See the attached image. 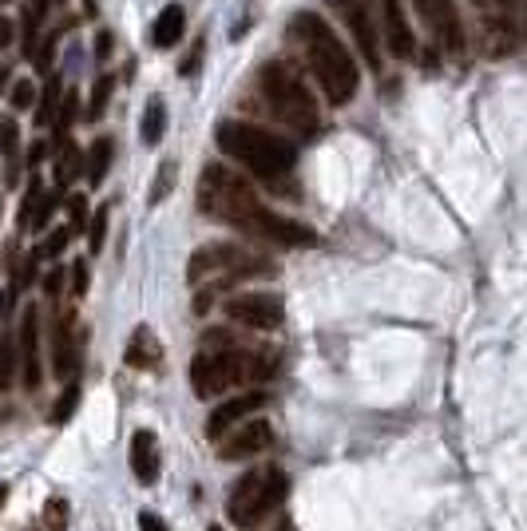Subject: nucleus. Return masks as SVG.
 <instances>
[{"label": "nucleus", "instance_id": "nucleus-43", "mask_svg": "<svg viewBox=\"0 0 527 531\" xmlns=\"http://www.w3.org/2000/svg\"><path fill=\"white\" fill-rule=\"evenodd\" d=\"M12 32H16V24L12 20H0V52L12 44Z\"/></svg>", "mask_w": 527, "mask_h": 531}, {"label": "nucleus", "instance_id": "nucleus-32", "mask_svg": "<svg viewBox=\"0 0 527 531\" xmlns=\"http://www.w3.org/2000/svg\"><path fill=\"white\" fill-rule=\"evenodd\" d=\"M40 195H44V183L32 175V183H28V191H24V203H20V214H16V226H20V230H28V222H32V211H36Z\"/></svg>", "mask_w": 527, "mask_h": 531}, {"label": "nucleus", "instance_id": "nucleus-33", "mask_svg": "<svg viewBox=\"0 0 527 531\" xmlns=\"http://www.w3.org/2000/svg\"><path fill=\"white\" fill-rule=\"evenodd\" d=\"M72 238H76V234H72V226H56V230H52V234H48V238L36 246V254H40V258H56V254H60V250H64Z\"/></svg>", "mask_w": 527, "mask_h": 531}, {"label": "nucleus", "instance_id": "nucleus-38", "mask_svg": "<svg viewBox=\"0 0 527 531\" xmlns=\"http://www.w3.org/2000/svg\"><path fill=\"white\" fill-rule=\"evenodd\" d=\"M88 282H92V278H88V262L76 258V262H72V298H84V294H88Z\"/></svg>", "mask_w": 527, "mask_h": 531}, {"label": "nucleus", "instance_id": "nucleus-47", "mask_svg": "<svg viewBox=\"0 0 527 531\" xmlns=\"http://www.w3.org/2000/svg\"><path fill=\"white\" fill-rule=\"evenodd\" d=\"M0 4H12V0H0Z\"/></svg>", "mask_w": 527, "mask_h": 531}, {"label": "nucleus", "instance_id": "nucleus-41", "mask_svg": "<svg viewBox=\"0 0 527 531\" xmlns=\"http://www.w3.org/2000/svg\"><path fill=\"white\" fill-rule=\"evenodd\" d=\"M139 531H171V528H167L163 516H155V512H139Z\"/></svg>", "mask_w": 527, "mask_h": 531}, {"label": "nucleus", "instance_id": "nucleus-21", "mask_svg": "<svg viewBox=\"0 0 527 531\" xmlns=\"http://www.w3.org/2000/svg\"><path fill=\"white\" fill-rule=\"evenodd\" d=\"M167 135V104L159 96H151L143 107V119H139V143L143 147H159Z\"/></svg>", "mask_w": 527, "mask_h": 531}, {"label": "nucleus", "instance_id": "nucleus-23", "mask_svg": "<svg viewBox=\"0 0 527 531\" xmlns=\"http://www.w3.org/2000/svg\"><path fill=\"white\" fill-rule=\"evenodd\" d=\"M80 171H84V151H80L76 143H68V139H64V143L56 147V187L64 191V187H68Z\"/></svg>", "mask_w": 527, "mask_h": 531}, {"label": "nucleus", "instance_id": "nucleus-29", "mask_svg": "<svg viewBox=\"0 0 527 531\" xmlns=\"http://www.w3.org/2000/svg\"><path fill=\"white\" fill-rule=\"evenodd\" d=\"M60 211V191H44L40 195V203H36V211H32V222H28V230H48V222H52V214Z\"/></svg>", "mask_w": 527, "mask_h": 531}, {"label": "nucleus", "instance_id": "nucleus-37", "mask_svg": "<svg viewBox=\"0 0 527 531\" xmlns=\"http://www.w3.org/2000/svg\"><path fill=\"white\" fill-rule=\"evenodd\" d=\"M8 100H12V107H16V111H28V107L36 104V84H32V80H16Z\"/></svg>", "mask_w": 527, "mask_h": 531}, {"label": "nucleus", "instance_id": "nucleus-44", "mask_svg": "<svg viewBox=\"0 0 527 531\" xmlns=\"http://www.w3.org/2000/svg\"><path fill=\"white\" fill-rule=\"evenodd\" d=\"M8 306H12V298H8L4 290H0V318H4V310H8Z\"/></svg>", "mask_w": 527, "mask_h": 531}, {"label": "nucleus", "instance_id": "nucleus-4", "mask_svg": "<svg viewBox=\"0 0 527 531\" xmlns=\"http://www.w3.org/2000/svg\"><path fill=\"white\" fill-rule=\"evenodd\" d=\"M262 274H274V262H266L262 254H250L234 242H207L191 254L187 262V282L191 286H207L195 302V314H207V306L214 302V290L222 286H238L246 278H262Z\"/></svg>", "mask_w": 527, "mask_h": 531}, {"label": "nucleus", "instance_id": "nucleus-7", "mask_svg": "<svg viewBox=\"0 0 527 531\" xmlns=\"http://www.w3.org/2000/svg\"><path fill=\"white\" fill-rule=\"evenodd\" d=\"M290 492V476L282 468H254L246 472L230 496H226V516L238 524V528H258Z\"/></svg>", "mask_w": 527, "mask_h": 531}, {"label": "nucleus", "instance_id": "nucleus-16", "mask_svg": "<svg viewBox=\"0 0 527 531\" xmlns=\"http://www.w3.org/2000/svg\"><path fill=\"white\" fill-rule=\"evenodd\" d=\"M381 8V40L389 44V52L397 60H413L417 56V36L409 28V16L401 8V0H377Z\"/></svg>", "mask_w": 527, "mask_h": 531}, {"label": "nucleus", "instance_id": "nucleus-8", "mask_svg": "<svg viewBox=\"0 0 527 531\" xmlns=\"http://www.w3.org/2000/svg\"><path fill=\"white\" fill-rule=\"evenodd\" d=\"M476 16H480L484 56H512L520 44V32L512 20V0H476Z\"/></svg>", "mask_w": 527, "mask_h": 531}, {"label": "nucleus", "instance_id": "nucleus-17", "mask_svg": "<svg viewBox=\"0 0 527 531\" xmlns=\"http://www.w3.org/2000/svg\"><path fill=\"white\" fill-rule=\"evenodd\" d=\"M80 365V341H76V314H60L52 325V373L72 381Z\"/></svg>", "mask_w": 527, "mask_h": 531}, {"label": "nucleus", "instance_id": "nucleus-42", "mask_svg": "<svg viewBox=\"0 0 527 531\" xmlns=\"http://www.w3.org/2000/svg\"><path fill=\"white\" fill-rule=\"evenodd\" d=\"M107 56H111V32L100 28L96 32V60H107Z\"/></svg>", "mask_w": 527, "mask_h": 531}, {"label": "nucleus", "instance_id": "nucleus-28", "mask_svg": "<svg viewBox=\"0 0 527 531\" xmlns=\"http://www.w3.org/2000/svg\"><path fill=\"white\" fill-rule=\"evenodd\" d=\"M60 96H64V92H60V80L52 76V80H48V88L40 92V104H36V127H48V123L56 119V107H60Z\"/></svg>", "mask_w": 527, "mask_h": 531}, {"label": "nucleus", "instance_id": "nucleus-9", "mask_svg": "<svg viewBox=\"0 0 527 531\" xmlns=\"http://www.w3.org/2000/svg\"><path fill=\"white\" fill-rule=\"evenodd\" d=\"M337 20L349 28L357 52L369 60V68H381V28L373 20V0H329Z\"/></svg>", "mask_w": 527, "mask_h": 531}, {"label": "nucleus", "instance_id": "nucleus-19", "mask_svg": "<svg viewBox=\"0 0 527 531\" xmlns=\"http://www.w3.org/2000/svg\"><path fill=\"white\" fill-rule=\"evenodd\" d=\"M123 361H127L131 369H159V361H163V345H159V337H155L147 325H139V329L131 333V341H127Z\"/></svg>", "mask_w": 527, "mask_h": 531}, {"label": "nucleus", "instance_id": "nucleus-25", "mask_svg": "<svg viewBox=\"0 0 527 531\" xmlns=\"http://www.w3.org/2000/svg\"><path fill=\"white\" fill-rule=\"evenodd\" d=\"M16 373H20V349H16V337L4 333L0 337V389H12Z\"/></svg>", "mask_w": 527, "mask_h": 531}, {"label": "nucleus", "instance_id": "nucleus-18", "mask_svg": "<svg viewBox=\"0 0 527 531\" xmlns=\"http://www.w3.org/2000/svg\"><path fill=\"white\" fill-rule=\"evenodd\" d=\"M131 472L139 484H155L159 480V436L151 428H139L131 436Z\"/></svg>", "mask_w": 527, "mask_h": 531}, {"label": "nucleus", "instance_id": "nucleus-22", "mask_svg": "<svg viewBox=\"0 0 527 531\" xmlns=\"http://www.w3.org/2000/svg\"><path fill=\"white\" fill-rule=\"evenodd\" d=\"M111 159H115V143L100 135L92 147H88V155H84V171H88V187H100L107 179V171H111Z\"/></svg>", "mask_w": 527, "mask_h": 531}, {"label": "nucleus", "instance_id": "nucleus-26", "mask_svg": "<svg viewBox=\"0 0 527 531\" xmlns=\"http://www.w3.org/2000/svg\"><path fill=\"white\" fill-rule=\"evenodd\" d=\"M16 151H20V127L8 115H0V155L8 159V183L16 179Z\"/></svg>", "mask_w": 527, "mask_h": 531}, {"label": "nucleus", "instance_id": "nucleus-27", "mask_svg": "<svg viewBox=\"0 0 527 531\" xmlns=\"http://www.w3.org/2000/svg\"><path fill=\"white\" fill-rule=\"evenodd\" d=\"M76 405H80V385H76V377L64 385V393H60V401L52 405V413H48V421L52 425H68L72 421V413H76Z\"/></svg>", "mask_w": 527, "mask_h": 531}, {"label": "nucleus", "instance_id": "nucleus-13", "mask_svg": "<svg viewBox=\"0 0 527 531\" xmlns=\"http://www.w3.org/2000/svg\"><path fill=\"white\" fill-rule=\"evenodd\" d=\"M274 444V432L266 421L246 417L242 425H234L226 436H218V460H250L258 452H266Z\"/></svg>", "mask_w": 527, "mask_h": 531}, {"label": "nucleus", "instance_id": "nucleus-2", "mask_svg": "<svg viewBox=\"0 0 527 531\" xmlns=\"http://www.w3.org/2000/svg\"><path fill=\"white\" fill-rule=\"evenodd\" d=\"M274 369H278L274 353H254V349H242L226 333H211L207 349L191 361V389H195V397L211 401L234 385H250V381L270 377Z\"/></svg>", "mask_w": 527, "mask_h": 531}, {"label": "nucleus", "instance_id": "nucleus-36", "mask_svg": "<svg viewBox=\"0 0 527 531\" xmlns=\"http://www.w3.org/2000/svg\"><path fill=\"white\" fill-rule=\"evenodd\" d=\"M44 528L48 531L68 528V504H64V500H48V508H44Z\"/></svg>", "mask_w": 527, "mask_h": 531}, {"label": "nucleus", "instance_id": "nucleus-48", "mask_svg": "<svg viewBox=\"0 0 527 531\" xmlns=\"http://www.w3.org/2000/svg\"><path fill=\"white\" fill-rule=\"evenodd\" d=\"M524 16H527V8H524Z\"/></svg>", "mask_w": 527, "mask_h": 531}, {"label": "nucleus", "instance_id": "nucleus-11", "mask_svg": "<svg viewBox=\"0 0 527 531\" xmlns=\"http://www.w3.org/2000/svg\"><path fill=\"white\" fill-rule=\"evenodd\" d=\"M226 318L266 333V329H278L286 321V306L278 294H262V290L258 294H234V298H226Z\"/></svg>", "mask_w": 527, "mask_h": 531}, {"label": "nucleus", "instance_id": "nucleus-39", "mask_svg": "<svg viewBox=\"0 0 527 531\" xmlns=\"http://www.w3.org/2000/svg\"><path fill=\"white\" fill-rule=\"evenodd\" d=\"M60 290H64V266H52V270L44 274V294L56 302V298H60Z\"/></svg>", "mask_w": 527, "mask_h": 531}, {"label": "nucleus", "instance_id": "nucleus-24", "mask_svg": "<svg viewBox=\"0 0 527 531\" xmlns=\"http://www.w3.org/2000/svg\"><path fill=\"white\" fill-rule=\"evenodd\" d=\"M76 111H80V92H64L60 107H56V119H52V147H60L76 123Z\"/></svg>", "mask_w": 527, "mask_h": 531}, {"label": "nucleus", "instance_id": "nucleus-3", "mask_svg": "<svg viewBox=\"0 0 527 531\" xmlns=\"http://www.w3.org/2000/svg\"><path fill=\"white\" fill-rule=\"evenodd\" d=\"M218 151L226 159H234L238 167H246L258 179H286L298 163V147L258 123H242V119H222L218 131Z\"/></svg>", "mask_w": 527, "mask_h": 531}, {"label": "nucleus", "instance_id": "nucleus-14", "mask_svg": "<svg viewBox=\"0 0 527 531\" xmlns=\"http://www.w3.org/2000/svg\"><path fill=\"white\" fill-rule=\"evenodd\" d=\"M266 393L262 389H246V393H234V397H226L222 405H214L211 417H207V436L218 440V436H226L234 425H242L246 417H254V413H262L266 409Z\"/></svg>", "mask_w": 527, "mask_h": 531}, {"label": "nucleus", "instance_id": "nucleus-30", "mask_svg": "<svg viewBox=\"0 0 527 531\" xmlns=\"http://www.w3.org/2000/svg\"><path fill=\"white\" fill-rule=\"evenodd\" d=\"M56 44H60V32L52 28L48 36H44V44H36V52H32V64H36V72H52V60H56Z\"/></svg>", "mask_w": 527, "mask_h": 531}, {"label": "nucleus", "instance_id": "nucleus-15", "mask_svg": "<svg viewBox=\"0 0 527 531\" xmlns=\"http://www.w3.org/2000/svg\"><path fill=\"white\" fill-rule=\"evenodd\" d=\"M20 381L28 393L40 389L44 381V365H40V310L36 306H24V318H20Z\"/></svg>", "mask_w": 527, "mask_h": 531}, {"label": "nucleus", "instance_id": "nucleus-40", "mask_svg": "<svg viewBox=\"0 0 527 531\" xmlns=\"http://www.w3.org/2000/svg\"><path fill=\"white\" fill-rule=\"evenodd\" d=\"M48 151H52V147H48V143H44V139H36V143H32V147H28V167H32V171H36V167H40V163H44V159H48Z\"/></svg>", "mask_w": 527, "mask_h": 531}, {"label": "nucleus", "instance_id": "nucleus-10", "mask_svg": "<svg viewBox=\"0 0 527 531\" xmlns=\"http://www.w3.org/2000/svg\"><path fill=\"white\" fill-rule=\"evenodd\" d=\"M413 8L421 12V20L428 24V32L436 36V44L448 56H464L468 36H464V20H460V4L456 0H413Z\"/></svg>", "mask_w": 527, "mask_h": 531}, {"label": "nucleus", "instance_id": "nucleus-6", "mask_svg": "<svg viewBox=\"0 0 527 531\" xmlns=\"http://www.w3.org/2000/svg\"><path fill=\"white\" fill-rule=\"evenodd\" d=\"M199 211L242 230L254 214L262 211V199L254 191L250 179H242V171L226 167V163H207L199 175Z\"/></svg>", "mask_w": 527, "mask_h": 531}, {"label": "nucleus", "instance_id": "nucleus-31", "mask_svg": "<svg viewBox=\"0 0 527 531\" xmlns=\"http://www.w3.org/2000/svg\"><path fill=\"white\" fill-rule=\"evenodd\" d=\"M107 218H111V207H100V211L92 214V222H88V250H92V254H100V250H104Z\"/></svg>", "mask_w": 527, "mask_h": 531}, {"label": "nucleus", "instance_id": "nucleus-12", "mask_svg": "<svg viewBox=\"0 0 527 531\" xmlns=\"http://www.w3.org/2000/svg\"><path fill=\"white\" fill-rule=\"evenodd\" d=\"M242 234L266 238V242H274V246H317V234L306 222H294V218L266 211V207L242 226Z\"/></svg>", "mask_w": 527, "mask_h": 531}, {"label": "nucleus", "instance_id": "nucleus-1", "mask_svg": "<svg viewBox=\"0 0 527 531\" xmlns=\"http://www.w3.org/2000/svg\"><path fill=\"white\" fill-rule=\"evenodd\" d=\"M290 36L302 44V52H306V60H310V68H314L317 84H321V92H325V100L333 107L349 104V100L357 96V88H361V72H357V64H353L349 48L337 40V32H333L317 12H298V16L290 20Z\"/></svg>", "mask_w": 527, "mask_h": 531}, {"label": "nucleus", "instance_id": "nucleus-34", "mask_svg": "<svg viewBox=\"0 0 527 531\" xmlns=\"http://www.w3.org/2000/svg\"><path fill=\"white\" fill-rule=\"evenodd\" d=\"M111 92H115V76H100V80H96V88H92L88 119H100V115H104V107H107V100H111Z\"/></svg>", "mask_w": 527, "mask_h": 531}, {"label": "nucleus", "instance_id": "nucleus-46", "mask_svg": "<svg viewBox=\"0 0 527 531\" xmlns=\"http://www.w3.org/2000/svg\"><path fill=\"white\" fill-rule=\"evenodd\" d=\"M207 531H222V528H218V524H214V528H207Z\"/></svg>", "mask_w": 527, "mask_h": 531}, {"label": "nucleus", "instance_id": "nucleus-45", "mask_svg": "<svg viewBox=\"0 0 527 531\" xmlns=\"http://www.w3.org/2000/svg\"><path fill=\"white\" fill-rule=\"evenodd\" d=\"M4 500H8V484H0V508H4Z\"/></svg>", "mask_w": 527, "mask_h": 531}, {"label": "nucleus", "instance_id": "nucleus-5", "mask_svg": "<svg viewBox=\"0 0 527 531\" xmlns=\"http://www.w3.org/2000/svg\"><path fill=\"white\" fill-rule=\"evenodd\" d=\"M258 92H262L270 115H274L282 127H290V131H298V135H306V139L317 135V127H321L317 100L286 64H278V60L262 64V72H258Z\"/></svg>", "mask_w": 527, "mask_h": 531}, {"label": "nucleus", "instance_id": "nucleus-20", "mask_svg": "<svg viewBox=\"0 0 527 531\" xmlns=\"http://www.w3.org/2000/svg\"><path fill=\"white\" fill-rule=\"evenodd\" d=\"M183 28H187L183 4H167V8L155 16V24H151V44H155V48H175V44L183 40Z\"/></svg>", "mask_w": 527, "mask_h": 531}, {"label": "nucleus", "instance_id": "nucleus-35", "mask_svg": "<svg viewBox=\"0 0 527 531\" xmlns=\"http://www.w3.org/2000/svg\"><path fill=\"white\" fill-rule=\"evenodd\" d=\"M64 207H68V226H72V234H84V230H88V222H92V214H88V199H84V195H72Z\"/></svg>", "mask_w": 527, "mask_h": 531}]
</instances>
